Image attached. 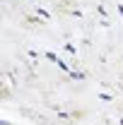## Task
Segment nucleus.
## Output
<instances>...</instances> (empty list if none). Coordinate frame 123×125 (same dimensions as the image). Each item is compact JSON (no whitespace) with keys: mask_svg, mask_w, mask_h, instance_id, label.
<instances>
[]
</instances>
